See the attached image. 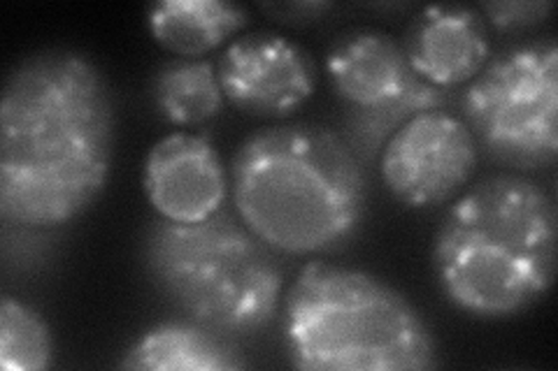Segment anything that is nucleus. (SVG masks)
<instances>
[{
    "label": "nucleus",
    "instance_id": "nucleus-16",
    "mask_svg": "<svg viewBox=\"0 0 558 371\" xmlns=\"http://www.w3.org/2000/svg\"><path fill=\"white\" fill-rule=\"evenodd\" d=\"M554 12V3L549 0H537V3H484L482 16H486L498 33H523L543 24Z\"/></svg>",
    "mask_w": 558,
    "mask_h": 371
},
{
    "label": "nucleus",
    "instance_id": "nucleus-11",
    "mask_svg": "<svg viewBox=\"0 0 558 371\" xmlns=\"http://www.w3.org/2000/svg\"><path fill=\"white\" fill-rule=\"evenodd\" d=\"M405 57L424 82L453 91L492 59L486 20L470 5H433L414 16L403 38Z\"/></svg>",
    "mask_w": 558,
    "mask_h": 371
},
{
    "label": "nucleus",
    "instance_id": "nucleus-2",
    "mask_svg": "<svg viewBox=\"0 0 558 371\" xmlns=\"http://www.w3.org/2000/svg\"><path fill=\"white\" fill-rule=\"evenodd\" d=\"M365 170L338 131L317 123L260 128L233 153V209L277 253H333L365 221Z\"/></svg>",
    "mask_w": 558,
    "mask_h": 371
},
{
    "label": "nucleus",
    "instance_id": "nucleus-13",
    "mask_svg": "<svg viewBox=\"0 0 558 371\" xmlns=\"http://www.w3.org/2000/svg\"><path fill=\"white\" fill-rule=\"evenodd\" d=\"M247 22V10L226 0H163L147 12L151 38L178 59H203Z\"/></svg>",
    "mask_w": 558,
    "mask_h": 371
},
{
    "label": "nucleus",
    "instance_id": "nucleus-4",
    "mask_svg": "<svg viewBox=\"0 0 558 371\" xmlns=\"http://www.w3.org/2000/svg\"><path fill=\"white\" fill-rule=\"evenodd\" d=\"M295 369L418 371L438 367L433 330L410 299L368 272L312 260L284 297Z\"/></svg>",
    "mask_w": 558,
    "mask_h": 371
},
{
    "label": "nucleus",
    "instance_id": "nucleus-12",
    "mask_svg": "<svg viewBox=\"0 0 558 371\" xmlns=\"http://www.w3.org/2000/svg\"><path fill=\"white\" fill-rule=\"evenodd\" d=\"M244 367L247 362L233 339L189 318L149 327L119 362V369L140 371H235Z\"/></svg>",
    "mask_w": 558,
    "mask_h": 371
},
{
    "label": "nucleus",
    "instance_id": "nucleus-6",
    "mask_svg": "<svg viewBox=\"0 0 558 371\" xmlns=\"http://www.w3.org/2000/svg\"><path fill=\"white\" fill-rule=\"evenodd\" d=\"M459 116L480 151L514 170L558 156V47L554 38L512 45L488 59L459 94Z\"/></svg>",
    "mask_w": 558,
    "mask_h": 371
},
{
    "label": "nucleus",
    "instance_id": "nucleus-3",
    "mask_svg": "<svg viewBox=\"0 0 558 371\" xmlns=\"http://www.w3.org/2000/svg\"><path fill=\"white\" fill-rule=\"evenodd\" d=\"M558 214L521 174H494L453 202L433 237L438 286L459 311L498 321L531 309L556 276Z\"/></svg>",
    "mask_w": 558,
    "mask_h": 371
},
{
    "label": "nucleus",
    "instance_id": "nucleus-10",
    "mask_svg": "<svg viewBox=\"0 0 558 371\" xmlns=\"http://www.w3.org/2000/svg\"><path fill=\"white\" fill-rule=\"evenodd\" d=\"M143 188L159 219L201 223L226 207L231 184L213 137L178 131L149 149Z\"/></svg>",
    "mask_w": 558,
    "mask_h": 371
},
{
    "label": "nucleus",
    "instance_id": "nucleus-14",
    "mask_svg": "<svg viewBox=\"0 0 558 371\" xmlns=\"http://www.w3.org/2000/svg\"><path fill=\"white\" fill-rule=\"evenodd\" d=\"M151 100L159 116L178 128H194L223 110L217 65L207 59H170L156 67Z\"/></svg>",
    "mask_w": 558,
    "mask_h": 371
},
{
    "label": "nucleus",
    "instance_id": "nucleus-17",
    "mask_svg": "<svg viewBox=\"0 0 558 371\" xmlns=\"http://www.w3.org/2000/svg\"><path fill=\"white\" fill-rule=\"evenodd\" d=\"M330 3H289V5H266L264 12L275 14L277 22H289V24H299V22H312L319 20L322 14H326Z\"/></svg>",
    "mask_w": 558,
    "mask_h": 371
},
{
    "label": "nucleus",
    "instance_id": "nucleus-15",
    "mask_svg": "<svg viewBox=\"0 0 558 371\" xmlns=\"http://www.w3.org/2000/svg\"><path fill=\"white\" fill-rule=\"evenodd\" d=\"M51 332L33 307L10 295L0 302V367L5 371H43L51 364Z\"/></svg>",
    "mask_w": 558,
    "mask_h": 371
},
{
    "label": "nucleus",
    "instance_id": "nucleus-7",
    "mask_svg": "<svg viewBox=\"0 0 558 371\" xmlns=\"http://www.w3.org/2000/svg\"><path fill=\"white\" fill-rule=\"evenodd\" d=\"M326 75L342 102L338 133L365 168L379 161L384 145L410 119L459 102L457 91L418 77L403 45L375 28L340 35L326 51Z\"/></svg>",
    "mask_w": 558,
    "mask_h": 371
},
{
    "label": "nucleus",
    "instance_id": "nucleus-8",
    "mask_svg": "<svg viewBox=\"0 0 558 371\" xmlns=\"http://www.w3.org/2000/svg\"><path fill=\"white\" fill-rule=\"evenodd\" d=\"M480 147L451 110H430L396 131L379 153V174L391 196L412 209L453 200L470 184Z\"/></svg>",
    "mask_w": 558,
    "mask_h": 371
},
{
    "label": "nucleus",
    "instance_id": "nucleus-5",
    "mask_svg": "<svg viewBox=\"0 0 558 371\" xmlns=\"http://www.w3.org/2000/svg\"><path fill=\"white\" fill-rule=\"evenodd\" d=\"M140 262L174 309L223 337H254L277 318L284 288L279 253L229 207L201 223L151 221Z\"/></svg>",
    "mask_w": 558,
    "mask_h": 371
},
{
    "label": "nucleus",
    "instance_id": "nucleus-1",
    "mask_svg": "<svg viewBox=\"0 0 558 371\" xmlns=\"http://www.w3.org/2000/svg\"><path fill=\"white\" fill-rule=\"evenodd\" d=\"M114 98L77 49L49 47L12 65L0 100V219L51 230L82 217L108 184Z\"/></svg>",
    "mask_w": 558,
    "mask_h": 371
},
{
    "label": "nucleus",
    "instance_id": "nucleus-9",
    "mask_svg": "<svg viewBox=\"0 0 558 371\" xmlns=\"http://www.w3.org/2000/svg\"><path fill=\"white\" fill-rule=\"evenodd\" d=\"M226 102L258 119H289L312 98L317 67L284 35L258 30L235 38L217 61Z\"/></svg>",
    "mask_w": 558,
    "mask_h": 371
}]
</instances>
